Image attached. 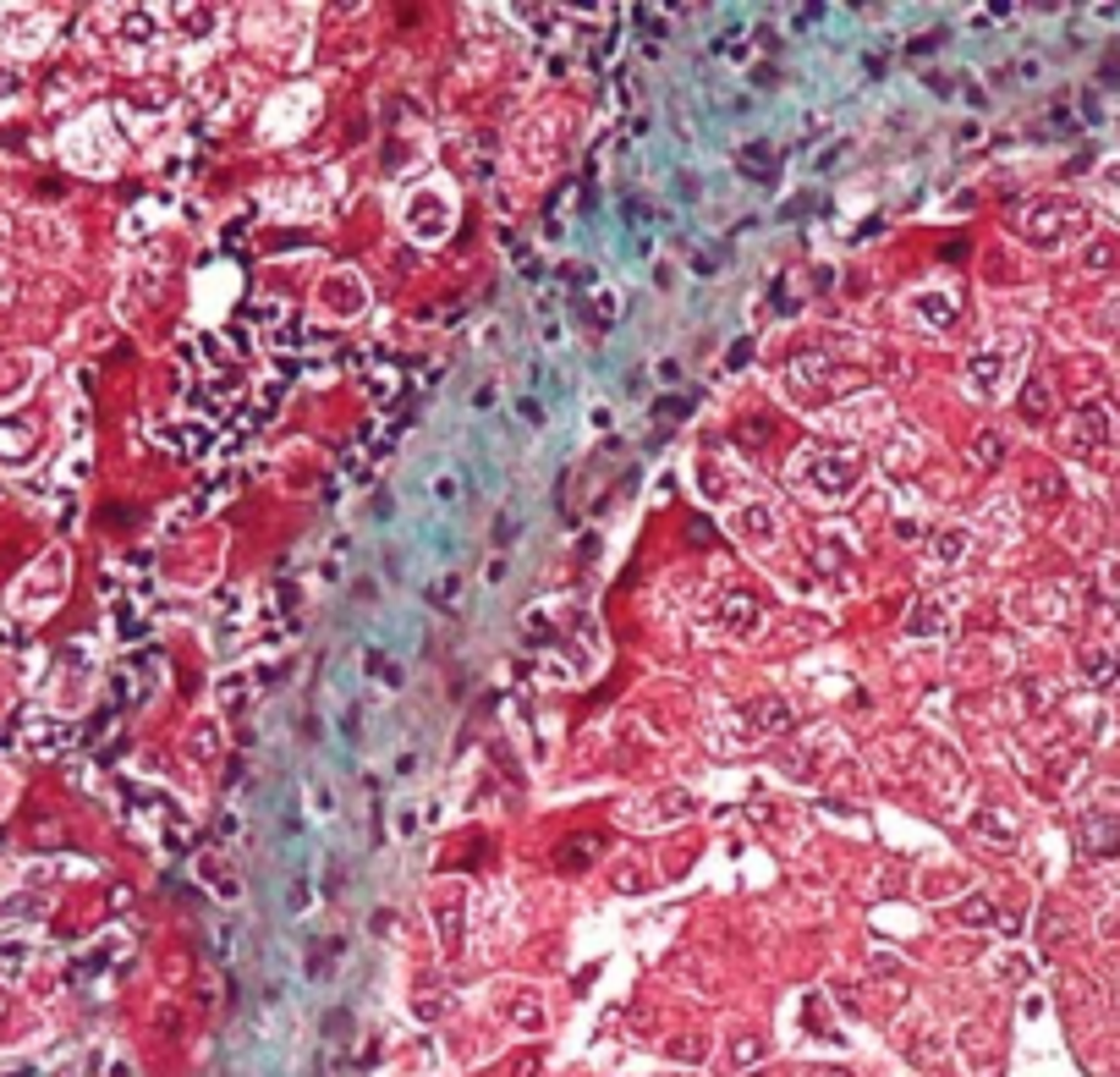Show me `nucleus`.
Masks as SVG:
<instances>
[{
    "instance_id": "f257e3e1",
    "label": "nucleus",
    "mask_w": 1120,
    "mask_h": 1077,
    "mask_svg": "<svg viewBox=\"0 0 1120 1077\" xmlns=\"http://www.w3.org/2000/svg\"><path fill=\"white\" fill-rule=\"evenodd\" d=\"M99 132H105V122H99V116H88L83 126H72V132H67V160H72V166L111 171V160H105V154H116V143L99 138Z\"/></svg>"
},
{
    "instance_id": "f03ea898",
    "label": "nucleus",
    "mask_w": 1120,
    "mask_h": 1077,
    "mask_svg": "<svg viewBox=\"0 0 1120 1077\" xmlns=\"http://www.w3.org/2000/svg\"><path fill=\"white\" fill-rule=\"evenodd\" d=\"M23 23H33V12H0V50L12 44L17 56H28V50H39V44H44V33H50V28H44V23H39V28H23Z\"/></svg>"
},
{
    "instance_id": "7ed1b4c3",
    "label": "nucleus",
    "mask_w": 1120,
    "mask_h": 1077,
    "mask_svg": "<svg viewBox=\"0 0 1120 1077\" xmlns=\"http://www.w3.org/2000/svg\"><path fill=\"white\" fill-rule=\"evenodd\" d=\"M736 166L753 176V182H769L775 176V160H769V143H747L742 154H736Z\"/></svg>"
},
{
    "instance_id": "20e7f679",
    "label": "nucleus",
    "mask_w": 1120,
    "mask_h": 1077,
    "mask_svg": "<svg viewBox=\"0 0 1120 1077\" xmlns=\"http://www.w3.org/2000/svg\"><path fill=\"white\" fill-rule=\"evenodd\" d=\"M396 830H402V836H413V830H417V808H402V819H396Z\"/></svg>"
}]
</instances>
